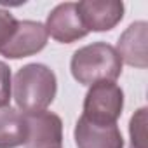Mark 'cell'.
Segmentation results:
<instances>
[{
	"instance_id": "obj_1",
	"label": "cell",
	"mask_w": 148,
	"mask_h": 148,
	"mask_svg": "<svg viewBox=\"0 0 148 148\" xmlns=\"http://www.w3.org/2000/svg\"><path fill=\"white\" fill-rule=\"evenodd\" d=\"M58 92L56 73L44 63L19 68L12 82V98L21 113H37L51 106Z\"/></svg>"
},
{
	"instance_id": "obj_2",
	"label": "cell",
	"mask_w": 148,
	"mask_h": 148,
	"mask_svg": "<svg viewBox=\"0 0 148 148\" xmlns=\"http://www.w3.org/2000/svg\"><path fill=\"white\" fill-rule=\"evenodd\" d=\"M122 59L117 49L106 42H92L77 49L70 61L73 79L82 86L115 82L122 73Z\"/></svg>"
},
{
	"instance_id": "obj_3",
	"label": "cell",
	"mask_w": 148,
	"mask_h": 148,
	"mask_svg": "<svg viewBox=\"0 0 148 148\" xmlns=\"http://www.w3.org/2000/svg\"><path fill=\"white\" fill-rule=\"evenodd\" d=\"M124 110V91L115 82L92 84L84 98V113L94 124H117Z\"/></svg>"
},
{
	"instance_id": "obj_4",
	"label": "cell",
	"mask_w": 148,
	"mask_h": 148,
	"mask_svg": "<svg viewBox=\"0 0 148 148\" xmlns=\"http://www.w3.org/2000/svg\"><path fill=\"white\" fill-rule=\"evenodd\" d=\"M26 122L25 148H61L63 145V120L52 112L23 113Z\"/></svg>"
},
{
	"instance_id": "obj_5",
	"label": "cell",
	"mask_w": 148,
	"mask_h": 148,
	"mask_svg": "<svg viewBox=\"0 0 148 148\" xmlns=\"http://www.w3.org/2000/svg\"><path fill=\"white\" fill-rule=\"evenodd\" d=\"M124 2L120 0H82L77 12L87 32H110L124 18Z\"/></svg>"
},
{
	"instance_id": "obj_6",
	"label": "cell",
	"mask_w": 148,
	"mask_h": 148,
	"mask_svg": "<svg viewBox=\"0 0 148 148\" xmlns=\"http://www.w3.org/2000/svg\"><path fill=\"white\" fill-rule=\"evenodd\" d=\"M47 32L45 26L38 21L23 19L18 21V28L12 38L0 49V54L7 59H21L40 52L47 45Z\"/></svg>"
},
{
	"instance_id": "obj_7",
	"label": "cell",
	"mask_w": 148,
	"mask_h": 148,
	"mask_svg": "<svg viewBox=\"0 0 148 148\" xmlns=\"http://www.w3.org/2000/svg\"><path fill=\"white\" fill-rule=\"evenodd\" d=\"M44 26L47 35H51L56 42H61V44L77 42L89 33L82 25L75 2H64L56 5L49 12Z\"/></svg>"
},
{
	"instance_id": "obj_8",
	"label": "cell",
	"mask_w": 148,
	"mask_h": 148,
	"mask_svg": "<svg viewBox=\"0 0 148 148\" xmlns=\"http://www.w3.org/2000/svg\"><path fill=\"white\" fill-rule=\"evenodd\" d=\"M77 148H124V138L117 124H94L80 117L73 129Z\"/></svg>"
},
{
	"instance_id": "obj_9",
	"label": "cell",
	"mask_w": 148,
	"mask_h": 148,
	"mask_svg": "<svg viewBox=\"0 0 148 148\" xmlns=\"http://www.w3.org/2000/svg\"><path fill=\"white\" fill-rule=\"evenodd\" d=\"M146 40H148V25L146 21H136L129 25L124 33L119 37L117 52L122 63H127L134 68H146L148 54H146Z\"/></svg>"
},
{
	"instance_id": "obj_10",
	"label": "cell",
	"mask_w": 148,
	"mask_h": 148,
	"mask_svg": "<svg viewBox=\"0 0 148 148\" xmlns=\"http://www.w3.org/2000/svg\"><path fill=\"white\" fill-rule=\"evenodd\" d=\"M26 141L25 115L12 106H0V148H18Z\"/></svg>"
},
{
	"instance_id": "obj_11",
	"label": "cell",
	"mask_w": 148,
	"mask_h": 148,
	"mask_svg": "<svg viewBox=\"0 0 148 148\" xmlns=\"http://www.w3.org/2000/svg\"><path fill=\"white\" fill-rule=\"evenodd\" d=\"M129 148H146V108H139L129 120Z\"/></svg>"
},
{
	"instance_id": "obj_12",
	"label": "cell",
	"mask_w": 148,
	"mask_h": 148,
	"mask_svg": "<svg viewBox=\"0 0 148 148\" xmlns=\"http://www.w3.org/2000/svg\"><path fill=\"white\" fill-rule=\"evenodd\" d=\"M18 28V19L5 9H0V49L7 45Z\"/></svg>"
},
{
	"instance_id": "obj_13",
	"label": "cell",
	"mask_w": 148,
	"mask_h": 148,
	"mask_svg": "<svg viewBox=\"0 0 148 148\" xmlns=\"http://www.w3.org/2000/svg\"><path fill=\"white\" fill-rule=\"evenodd\" d=\"M12 92V75L7 63L0 61V106H9Z\"/></svg>"
}]
</instances>
